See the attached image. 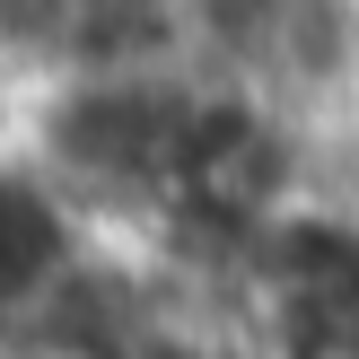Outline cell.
Returning <instances> with one entry per match:
<instances>
[{
	"mask_svg": "<svg viewBox=\"0 0 359 359\" xmlns=\"http://www.w3.org/2000/svg\"><path fill=\"white\" fill-rule=\"evenodd\" d=\"M193 79H70L44 105V158L62 184L79 193H132L158 210L175 167V132H184Z\"/></svg>",
	"mask_w": 359,
	"mask_h": 359,
	"instance_id": "cell-1",
	"label": "cell"
},
{
	"mask_svg": "<svg viewBox=\"0 0 359 359\" xmlns=\"http://www.w3.org/2000/svg\"><path fill=\"white\" fill-rule=\"evenodd\" d=\"M70 245H79L70 237V202L44 175H9L0 167V316H18V307L62 290Z\"/></svg>",
	"mask_w": 359,
	"mask_h": 359,
	"instance_id": "cell-2",
	"label": "cell"
}]
</instances>
